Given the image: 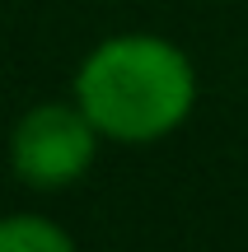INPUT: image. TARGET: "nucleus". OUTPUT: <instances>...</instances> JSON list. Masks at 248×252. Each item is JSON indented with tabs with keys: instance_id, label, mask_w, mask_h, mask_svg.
I'll return each mask as SVG.
<instances>
[{
	"instance_id": "obj_1",
	"label": "nucleus",
	"mask_w": 248,
	"mask_h": 252,
	"mask_svg": "<svg viewBox=\"0 0 248 252\" xmlns=\"http://www.w3.org/2000/svg\"><path fill=\"white\" fill-rule=\"evenodd\" d=\"M75 103L89 112L103 140L155 145L192 117L197 65L159 33H117L80 61Z\"/></svg>"
},
{
	"instance_id": "obj_2",
	"label": "nucleus",
	"mask_w": 248,
	"mask_h": 252,
	"mask_svg": "<svg viewBox=\"0 0 248 252\" xmlns=\"http://www.w3.org/2000/svg\"><path fill=\"white\" fill-rule=\"evenodd\" d=\"M99 126L80 103H37L9 131V168L33 191H61L75 187L94 168L99 154Z\"/></svg>"
},
{
	"instance_id": "obj_3",
	"label": "nucleus",
	"mask_w": 248,
	"mask_h": 252,
	"mask_svg": "<svg viewBox=\"0 0 248 252\" xmlns=\"http://www.w3.org/2000/svg\"><path fill=\"white\" fill-rule=\"evenodd\" d=\"M75 238L42 215H0V252H71Z\"/></svg>"
}]
</instances>
